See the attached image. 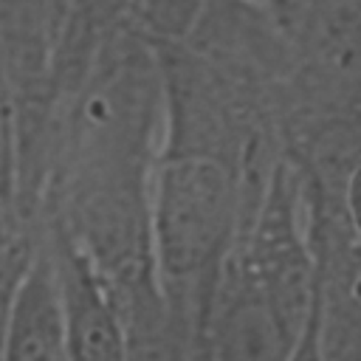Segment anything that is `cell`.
<instances>
[{"label":"cell","instance_id":"5b68a950","mask_svg":"<svg viewBox=\"0 0 361 361\" xmlns=\"http://www.w3.org/2000/svg\"><path fill=\"white\" fill-rule=\"evenodd\" d=\"M17 200V166H14V121L11 96L0 71V212Z\"/></svg>","mask_w":361,"mask_h":361},{"label":"cell","instance_id":"6da1fadb","mask_svg":"<svg viewBox=\"0 0 361 361\" xmlns=\"http://www.w3.org/2000/svg\"><path fill=\"white\" fill-rule=\"evenodd\" d=\"M228 172L206 155H180L161 166L155 183V254L172 282H192L226 248L231 228Z\"/></svg>","mask_w":361,"mask_h":361},{"label":"cell","instance_id":"277c9868","mask_svg":"<svg viewBox=\"0 0 361 361\" xmlns=\"http://www.w3.org/2000/svg\"><path fill=\"white\" fill-rule=\"evenodd\" d=\"M296 333L271 285L245 282L220 316V361H285Z\"/></svg>","mask_w":361,"mask_h":361},{"label":"cell","instance_id":"7a4b0ae2","mask_svg":"<svg viewBox=\"0 0 361 361\" xmlns=\"http://www.w3.org/2000/svg\"><path fill=\"white\" fill-rule=\"evenodd\" d=\"M48 248L62 302L68 361H127V327L87 251L62 226L54 228Z\"/></svg>","mask_w":361,"mask_h":361},{"label":"cell","instance_id":"8992f818","mask_svg":"<svg viewBox=\"0 0 361 361\" xmlns=\"http://www.w3.org/2000/svg\"><path fill=\"white\" fill-rule=\"evenodd\" d=\"M285 361H327L324 358V302H322L319 285L313 290V302L307 307L305 322L299 324V333Z\"/></svg>","mask_w":361,"mask_h":361},{"label":"cell","instance_id":"3957f363","mask_svg":"<svg viewBox=\"0 0 361 361\" xmlns=\"http://www.w3.org/2000/svg\"><path fill=\"white\" fill-rule=\"evenodd\" d=\"M3 361H68L62 302L48 243L28 251L17 276L8 305Z\"/></svg>","mask_w":361,"mask_h":361},{"label":"cell","instance_id":"52a82bcc","mask_svg":"<svg viewBox=\"0 0 361 361\" xmlns=\"http://www.w3.org/2000/svg\"><path fill=\"white\" fill-rule=\"evenodd\" d=\"M344 206H347V217H350V226L358 237V245H361V164L350 172L347 178V186H344Z\"/></svg>","mask_w":361,"mask_h":361},{"label":"cell","instance_id":"ba28073f","mask_svg":"<svg viewBox=\"0 0 361 361\" xmlns=\"http://www.w3.org/2000/svg\"><path fill=\"white\" fill-rule=\"evenodd\" d=\"M56 6H59V0H56Z\"/></svg>","mask_w":361,"mask_h":361}]
</instances>
